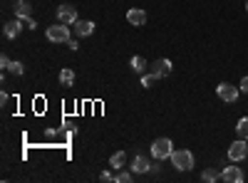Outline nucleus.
<instances>
[{"label": "nucleus", "mask_w": 248, "mask_h": 183, "mask_svg": "<svg viewBox=\"0 0 248 183\" xmlns=\"http://www.w3.org/2000/svg\"><path fill=\"white\" fill-rule=\"evenodd\" d=\"M129 67L134 70V74H144V70H147V59H144L141 55H134L129 59Z\"/></svg>", "instance_id": "2eb2a0df"}, {"label": "nucleus", "mask_w": 248, "mask_h": 183, "mask_svg": "<svg viewBox=\"0 0 248 183\" xmlns=\"http://www.w3.org/2000/svg\"><path fill=\"white\" fill-rule=\"evenodd\" d=\"M238 89H241V94H248V77H243V79H241Z\"/></svg>", "instance_id": "b1692460"}, {"label": "nucleus", "mask_w": 248, "mask_h": 183, "mask_svg": "<svg viewBox=\"0 0 248 183\" xmlns=\"http://www.w3.org/2000/svg\"><path fill=\"white\" fill-rule=\"evenodd\" d=\"M10 62H13V59H10L8 55H0V67H3V70H8V67H10Z\"/></svg>", "instance_id": "5701e85b"}, {"label": "nucleus", "mask_w": 248, "mask_h": 183, "mask_svg": "<svg viewBox=\"0 0 248 183\" xmlns=\"http://www.w3.org/2000/svg\"><path fill=\"white\" fill-rule=\"evenodd\" d=\"M171 70H174V65H171V59H167V57L156 59V62H154V67H152V72H154V77H156V79L169 77V74H171Z\"/></svg>", "instance_id": "6e6552de"}, {"label": "nucleus", "mask_w": 248, "mask_h": 183, "mask_svg": "<svg viewBox=\"0 0 248 183\" xmlns=\"http://www.w3.org/2000/svg\"><path fill=\"white\" fill-rule=\"evenodd\" d=\"M114 183H132V173H127V171H114Z\"/></svg>", "instance_id": "6ab92c4d"}, {"label": "nucleus", "mask_w": 248, "mask_h": 183, "mask_svg": "<svg viewBox=\"0 0 248 183\" xmlns=\"http://www.w3.org/2000/svg\"><path fill=\"white\" fill-rule=\"evenodd\" d=\"M65 45H67L70 50H77V47H79V45H77V40H72V37L67 40V42H65Z\"/></svg>", "instance_id": "a878e982"}, {"label": "nucleus", "mask_w": 248, "mask_h": 183, "mask_svg": "<svg viewBox=\"0 0 248 183\" xmlns=\"http://www.w3.org/2000/svg\"><path fill=\"white\" fill-rule=\"evenodd\" d=\"M23 20H20V17H15V20H8V23H5V28H3V35L8 37V40H15L20 32H23Z\"/></svg>", "instance_id": "9b49d317"}, {"label": "nucleus", "mask_w": 248, "mask_h": 183, "mask_svg": "<svg viewBox=\"0 0 248 183\" xmlns=\"http://www.w3.org/2000/svg\"><path fill=\"white\" fill-rule=\"evenodd\" d=\"M236 134H238V139H248V116L238 119V124H236Z\"/></svg>", "instance_id": "a211bd4d"}, {"label": "nucleus", "mask_w": 248, "mask_h": 183, "mask_svg": "<svg viewBox=\"0 0 248 183\" xmlns=\"http://www.w3.org/2000/svg\"><path fill=\"white\" fill-rule=\"evenodd\" d=\"M109 166H112L114 171H122L124 166H127V154H124V151H114V154L109 156Z\"/></svg>", "instance_id": "4468645a"}, {"label": "nucleus", "mask_w": 248, "mask_h": 183, "mask_svg": "<svg viewBox=\"0 0 248 183\" xmlns=\"http://www.w3.org/2000/svg\"><path fill=\"white\" fill-rule=\"evenodd\" d=\"M60 84L62 87H72L75 84V70H70V67H65L60 72Z\"/></svg>", "instance_id": "dca6fc26"}, {"label": "nucleus", "mask_w": 248, "mask_h": 183, "mask_svg": "<svg viewBox=\"0 0 248 183\" xmlns=\"http://www.w3.org/2000/svg\"><path fill=\"white\" fill-rule=\"evenodd\" d=\"M127 23L134 25V28L147 25V10H141V8H129V10H127Z\"/></svg>", "instance_id": "9d476101"}, {"label": "nucleus", "mask_w": 248, "mask_h": 183, "mask_svg": "<svg viewBox=\"0 0 248 183\" xmlns=\"http://www.w3.org/2000/svg\"><path fill=\"white\" fill-rule=\"evenodd\" d=\"M99 181H102V183H114V173H112V171H102V173H99Z\"/></svg>", "instance_id": "4be33fe9"}, {"label": "nucleus", "mask_w": 248, "mask_h": 183, "mask_svg": "<svg viewBox=\"0 0 248 183\" xmlns=\"http://www.w3.org/2000/svg\"><path fill=\"white\" fill-rule=\"evenodd\" d=\"M132 173H149V171H154V166H152V161H149V156H141V154H137L134 158H132Z\"/></svg>", "instance_id": "423d86ee"}, {"label": "nucleus", "mask_w": 248, "mask_h": 183, "mask_svg": "<svg viewBox=\"0 0 248 183\" xmlns=\"http://www.w3.org/2000/svg\"><path fill=\"white\" fill-rule=\"evenodd\" d=\"M171 154H174V144H171V139H167V136L154 139V144H152V156H154L156 161L171 158Z\"/></svg>", "instance_id": "f03ea898"}, {"label": "nucleus", "mask_w": 248, "mask_h": 183, "mask_svg": "<svg viewBox=\"0 0 248 183\" xmlns=\"http://www.w3.org/2000/svg\"><path fill=\"white\" fill-rule=\"evenodd\" d=\"M171 164L176 171H191L194 169V154L189 149H176L171 154Z\"/></svg>", "instance_id": "f257e3e1"}, {"label": "nucleus", "mask_w": 248, "mask_h": 183, "mask_svg": "<svg viewBox=\"0 0 248 183\" xmlns=\"http://www.w3.org/2000/svg\"><path fill=\"white\" fill-rule=\"evenodd\" d=\"M57 20L60 23H65V25H75L77 23V8H72V5H60L57 8Z\"/></svg>", "instance_id": "0eeeda50"}, {"label": "nucleus", "mask_w": 248, "mask_h": 183, "mask_svg": "<svg viewBox=\"0 0 248 183\" xmlns=\"http://www.w3.org/2000/svg\"><path fill=\"white\" fill-rule=\"evenodd\" d=\"M154 82H156V77H154V72L152 74H141V87H154Z\"/></svg>", "instance_id": "412c9836"}, {"label": "nucleus", "mask_w": 248, "mask_h": 183, "mask_svg": "<svg viewBox=\"0 0 248 183\" xmlns=\"http://www.w3.org/2000/svg\"><path fill=\"white\" fill-rule=\"evenodd\" d=\"M15 17H20V20H25V17H30L32 15V5L28 3V0H15Z\"/></svg>", "instance_id": "ddd939ff"}, {"label": "nucleus", "mask_w": 248, "mask_h": 183, "mask_svg": "<svg viewBox=\"0 0 248 183\" xmlns=\"http://www.w3.org/2000/svg\"><path fill=\"white\" fill-rule=\"evenodd\" d=\"M45 35H47L50 42H55V45H57V42H67V40L72 37V35H70V28H67L65 23H57V25L47 28V32H45Z\"/></svg>", "instance_id": "7ed1b4c3"}, {"label": "nucleus", "mask_w": 248, "mask_h": 183, "mask_svg": "<svg viewBox=\"0 0 248 183\" xmlns=\"http://www.w3.org/2000/svg\"><path fill=\"white\" fill-rule=\"evenodd\" d=\"M248 156V144H246V139H236L233 144L229 146V158L233 161V164H238V161H243Z\"/></svg>", "instance_id": "39448f33"}, {"label": "nucleus", "mask_w": 248, "mask_h": 183, "mask_svg": "<svg viewBox=\"0 0 248 183\" xmlns=\"http://www.w3.org/2000/svg\"><path fill=\"white\" fill-rule=\"evenodd\" d=\"M246 13H248V0H246Z\"/></svg>", "instance_id": "bb28decb"}, {"label": "nucleus", "mask_w": 248, "mask_h": 183, "mask_svg": "<svg viewBox=\"0 0 248 183\" xmlns=\"http://www.w3.org/2000/svg\"><path fill=\"white\" fill-rule=\"evenodd\" d=\"M23 23H25V28H28V30H35V28H37V23H35V20H32V17H25V20H23Z\"/></svg>", "instance_id": "393cba45"}, {"label": "nucleus", "mask_w": 248, "mask_h": 183, "mask_svg": "<svg viewBox=\"0 0 248 183\" xmlns=\"http://www.w3.org/2000/svg\"><path fill=\"white\" fill-rule=\"evenodd\" d=\"M94 32V23L92 20H77L75 23V35L77 37H90Z\"/></svg>", "instance_id": "f8f14e48"}, {"label": "nucleus", "mask_w": 248, "mask_h": 183, "mask_svg": "<svg viewBox=\"0 0 248 183\" xmlns=\"http://www.w3.org/2000/svg\"><path fill=\"white\" fill-rule=\"evenodd\" d=\"M201 181H206V183H216V181H221V173H218L216 169H206V171L201 173Z\"/></svg>", "instance_id": "f3484780"}, {"label": "nucleus", "mask_w": 248, "mask_h": 183, "mask_svg": "<svg viewBox=\"0 0 248 183\" xmlns=\"http://www.w3.org/2000/svg\"><path fill=\"white\" fill-rule=\"evenodd\" d=\"M246 176H243V171H241V166H223V171H221V181H226V183H241Z\"/></svg>", "instance_id": "1a4fd4ad"}, {"label": "nucleus", "mask_w": 248, "mask_h": 183, "mask_svg": "<svg viewBox=\"0 0 248 183\" xmlns=\"http://www.w3.org/2000/svg\"><path fill=\"white\" fill-rule=\"evenodd\" d=\"M8 72H13V74H23L25 72V67H23V62H17V59H13V62H10V67H8Z\"/></svg>", "instance_id": "aec40b11"}, {"label": "nucleus", "mask_w": 248, "mask_h": 183, "mask_svg": "<svg viewBox=\"0 0 248 183\" xmlns=\"http://www.w3.org/2000/svg\"><path fill=\"white\" fill-rule=\"evenodd\" d=\"M216 94H218L221 101H226V104H233V101L241 97V89L233 87V84H229V82H221V84L216 87Z\"/></svg>", "instance_id": "20e7f679"}]
</instances>
